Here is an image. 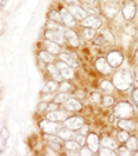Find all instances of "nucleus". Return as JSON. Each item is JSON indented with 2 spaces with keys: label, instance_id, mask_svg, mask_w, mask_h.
<instances>
[{
  "label": "nucleus",
  "instance_id": "1",
  "mask_svg": "<svg viewBox=\"0 0 138 156\" xmlns=\"http://www.w3.org/2000/svg\"><path fill=\"white\" fill-rule=\"evenodd\" d=\"M133 80H134V77L131 76V73H130V71H127V69H120V71H118L116 73L113 75V84L115 87L118 88V90H129L130 87L133 86Z\"/></svg>",
  "mask_w": 138,
  "mask_h": 156
},
{
  "label": "nucleus",
  "instance_id": "2",
  "mask_svg": "<svg viewBox=\"0 0 138 156\" xmlns=\"http://www.w3.org/2000/svg\"><path fill=\"white\" fill-rule=\"evenodd\" d=\"M113 115L120 118V119H130L133 115H134V108H133V105L130 102L123 101V102L116 104Z\"/></svg>",
  "mask_w": 138,
  "mask_h": 156
},
{
  "label": "nucleus",
  "instance_id": "3",
  "mask_svg": "<svg viewBox=\"0 0 138 156\" xmlns=\"http://www.w3.org/2000/svg\"><path fill=\"white\" fill-rule=\"evenodd\" d=\"M65 28L64 29H47V32H46V39H48V40H53L55 41V43L58 44H62L65 40V33H64Z\"/></svg>",
  "mask_w": 138,
  "mask_h": 156
},
{
  "label": "nucleus",
  "instance_id": "4",
  "mask_svg": "<svg viewBox=\"0 0 138 156\" xmlns=\"http://www.w3.org/2000/svg\"><path fill=\"white\" fill-rule=\"evenodd\" d=\"M57 66H58V69L61 71V75H62V77L64 79H66V80H71V79H73V76H75V73H73V66H71L69 64H66L65 61H59V62H57Z\"/></svg>",
  "mask_w": 138,
  "mask_h": 156
},
{
  "label": "nucleus",
  "instance_id": "5",
  "mask_svg": "<svg viewBox=\"0 0 138 156\" xmlns=\"http://www.w3.org/2000/svg\"><path fill=\"white\" fill-rule=\"evenodd\" d=\"M106 59L109 61V64L112 65V68H119L123 64V54L120 51H111L106 57Z\"/></svg>",
  "mask_w": 138,
  "mask_h": 156
},
{
  "label": "nucleus",
  "instance_id": "6",
  "mask_svg": "<svg viewBox=\"0 0 138 156\" xmlns=\"http://www.w3.org/2000/svg\"><path fill=\"white\" fill-rule=\"evenodd\" d=\"M59 12H61V17H62V22H64L66 27L73 28L75 25H76V21H75L76 18H75V15L72 14L69 9H61Z\"/></svg>",
  "mask_w": 138,
  "mask_h": 156
},
{
  "label": "nucleus",
  "instance_id": "7",
  "mask_svg": "<svg viewBox=\"0 0 138 156\" xmlns=\"http://www.w3.org/2000/svg\"><path fill=\"white\" fill-rule=\"evenodd\" d=\"M65 126L69 127L71 130H80L83 126H84V119L80 118V116H72V118L66 119L65 120Z\"/></svg>",
  "mask_w": 138,
  "mask_h": 156
},
{
  "label": "nucleus",
  "instance_id": "8",
  "mask_svg": "<svg viewBox=\"0 0 138 156\" xmlns=\"http://www.w3.org/2000/svg\"><path fill=\"white\" fill-rule=\"evenodd\" d=\"M82 25L84 28H94V29H98V28L102 25V21H101L97 15H87V17L82 21Z\"/></svg>",
  "mask_w": 138,
  "mask_h": 156
},
{
  "label": "nucleus",
  "instance_id": "9",
  "mask_svg": "<svg viewBox=\"0 0 138 156\" xmlns=\"http://www.w3.org/2000/svg\"><path fill=\"white\" fill-rule=\"evenodd\" d=\"M40 129L43 130L44 133H48V134H54V133H58L59 130V124L57 122L53 120H43L40 122Z\"/></svg>",
  "mask_w": 138,
  "mask_h": 156
},
{
  "label": "nucleus",
  "instance_id": "10",
  "mask_svg": "<svg viewBox=\"0 0 138 156\" xmlns=\"http://www.w3.org/2000/svg\"><path fill=\"white\" fill-rule=\"evenodd\" d=\"M64 33H65V40H66V43L69 44L71 47H77V46H79V37H77V35L71 28L69 27L65 28Z\"/></svg>",
  "mask_w": 138,
  "mask_h": 156
},
{
  "label": "nucleus",
  "instance_id": "11",
  "mask_svg": "<svg viewBox=\"0 0 138 156\" xmlns=\"http://www.w3.org/2000/svg\"><path fill=\"white\" fill-rule=\"evenodd\" d=\"M59 58L62 61H65L66 64H69L71 66H73V68H79V59L75 54L69 53V51H64V53L59 54Z\"/></svg>",
  "mask_w": 138,
  "mask_h": 156
},
{
  "label": "nucleus",
  "instance_id": "12",
  "mask_svg": "<svg viewBox=\"0 0 138 156\" xmlns=\"http://www.w3.org/2000/svg\"><path fill=\"white\" fill-rule=\"evenodd\" d=\"M104 12L108 18H115L118 15L119 12V7H118V3H115V2H109V3H105L104 4Z\"/></svg>",
  "mask_w": 138,
  "mask_h": 156
},
{
  "label": "nucleus",
  "instance_id": "13",
  "mask_svg": "<svg viewBox=\"0 0 138 156\" xmlns=\"http://www.w3.org/2000/svg\"><path fill=\"white\" fill-rule=\"evenodd\" d=\"M95 68H97L98 71L101 72V73L108 75V73H111V71H112V65L109 64L108 59H105V58H98L97 61H95Z\"/></svg>",
  "mask_w": 138,
  "mask_h": 156
},
{
  "label": "nucleus",
  "instance_id": "14",
  "mask_svg": "<svg viewBox=\"0 0 138 156\" xmlns=\"http://www.w3.org/2000/svg\"><path fill=\"white\" fill-rule=\"evenodd\" d=\"M123 15L124 18H126L127 21H131L133 18L135 17V12H137V7H135V4L133 3V2H127L126 4H124L123 7Z\"/></svg>",
  "mask_w": 138,
  "mask_h": 156
},
{
  "label": "nucleus",
  "instance_id": "15",
  "mask_svg": "<svg viewBox=\"0 0 138 156\" xmlns=\"http://www.w3.org/2000/svg\"><path fill=\"white\" fill-rule=\"evenodd\" d=\"M44 138H46V141L48 142V145H50L51 148H53L54 151H59L61 149V137H55L53 136V134H48V133H44Z\"/></svg>",
  "mask_w": 138,
  "mask_h": 156
},
{
  "label": "nucleus",
  "instance_id": "16",
  "mask_svg": "<svg viewBox=\"0 0 138 156\" xmlns=\"http://www.w3.org/2000/svg\"><path fill=\"white\" fill-rule=\"evenodd\" d=\"M64 105H65V109H66V111H71V112L72 111L76 112V111H80V109H82V102H80L77 98H75V97L73 98L69 97L64 102Z\"/></svg>",
  "mask_w": 138,
  "mask_h": 156
},
{
  "label": "nucleus",
  "instance_id": "17",
  "mask_svg": "<svg viewBox=\"0 0 138 156\" xmlns=\"http://www.w3.org/2000/svg\"><path fill=\"white\" fill-rule=\"evenodd\" d=\"M69 10H71V12L75 15L76 20L83 21L86 17H87V11H86V10L83 9V6H80V4H73V6L69 7Z\"/></svg>",
  "mask_w": 138,
  "mask_h": 156
},
{
  "label": "nucleus",
  "instance_id": "18",
  "mask_svg": "<svg viewBox=\"0 0 138 156\" xmlns=\"http://www.w3.org/2000/svg\"><path fill=\"white\" fill-rule=\"evenodd\" d=\"M100 144H101V140L98 138L97 134H88L87 145H88V148H91V151H93V152L100 151Z\"/></svg>",
  "mask_w": 138,
  "mask_h": 156
},
{
  "label": "nucleus",
  "instance_id": "19",
  "mask_svg": "<svg viewBox=\"0 0 138 156\" xmlns=\"http://www.w3.org/2000/svg\"><path fill=\"white\" fill-rule=\"evenodd\" d=\"M118 126L120 130H126V131H134L137 129V123L134 120H130V119H120Z\"/></svg>",
  "mask_w": 138,
  "mask_h": 156
},
{
  "label": "nucleus",
  "instance_id": "20",
  "mask_svg": "<svg viewBox=\"0 0 138 156\" xmlns=\"http://www.w3.org/2000/svg\"><path fill=\"white\" fill-rule=\"evenodd\" d=\"M47 119L53 122H65L66 120V113L62 112V111H50L47 113Z\"/></svg>",
  "mask_w": 138,
  "mask_h": 156
},
{
  "label": "nucleus",
  "instance_id": "21",
  "mask_svg": "<svg viewBox=\"0 0 138 156\" xmlns=\"http://www.w3.org/2000/svg\"><path fill=\"white\" fill-rule=\"evenodd\" d=\"M47 71L50 72V75L53 76V79L57 80V82H61V80L64 79V77H62V75H61V71H59L58 66H57V64L55 65L48 64L47 65Z\"/></svg>",
  "mask_w": 138,
  "mask_h": 156
},
{
  "label": "nucleus",
  "instance_id": "22",
  "mask_svg": "<svg viewBox=\"0 0 138 156\" xmlns=\"http://www.w3.org/2000/svg\"><path fill=\"white\" fill-rule=\"evenodd\" d=\"M44 46H46V50L47 51H50L51 54H59L61 53V47H59V44L58 43H55V41H53V40H46L44 41Z\"/></svg>",
  "mask_w": 138,
  "mask_h": 156
},
{
  "label": "nucleus",
  "instance_id": "23",
  "mask_svg": "<svg viewBox=\"0 0 138 156\" xmlns=\"http://www.w3.org/2000/svg\"><path fill=\"white\" fill-rule=\"evenodd\" d=\"M101 145H102V147H106V148H111V149H116V148H118L116 140H113L109 136H104L102 138H101Z\"/></svg>",
  "mask_w": 138,
  "mask_h": 156
},
{
  "label": "nucleus",
  "instance_id": "24",
  "mask_svg": "<svg viewBox=\"0 0 138 156\" xmlns=\"http://www.w3.org/2000/svg\"><path fill=\"white\" fill-rule=\"evenodd\" d=\"M58 136L61 137L62 140H65V141H66V140H71L72 138V136H73V130H71L69 129V127H61V129L58 130Z\"/></svg>",
  "mask_w": 138,
  "mask_h": 156
},
{
  "label": "nucleus",
  "instance_id": "25",
  "mask_svg": "<svg viewBox=\"0 0 138 156\" xmlns=\"http://www.w3.org/2000/svg\"><path fill=\"white\" fill-rule=\"evenodd\" d=\"M39 58L43 62H46V64H51V62L54 61V54H51L50 51H47V50H43L39 53Z\"/></svg>",
  "mask_w": 138,
  "mask_h": 156
},
{
  "label": "nucleus",
  "instance_id": "26",
  "mask_svg": "<svg viewBox=\"0 0 138 156\" xmlns=\"http://www.w3.org/2000/svg\"><path fill=\"white\" fill-rule=\"evenodd\" d=\"M57 90H59V84L57 80L48 82L47 84H46V87H44V93H54V91H57Z\"/></svg>",
  "mask_w": 138,
  "mask_h": 156
},
{
  "label": "nucleus",
  "instance_id": "27",
  "mask_svg": "<svg viewBox=\"0 0 138 156\" xmlns=\"http://www.w3.org/2000/svg\"><path fill=\"white\" fill-rule=\"evenodd\" d=\"M126 147L129 148L130 151H138V138L130 137V138L126 141Z\"/></svg>",
  "mask_w": 138,
  "mask_h": 156
},
{
  "label": "nucleus",
  "instance_id": "28",
  "mask_svg": "<svg viewBox=\"0 0 138 156\" xmlns=\"http://www.w3.org/2000/svg\"><path fill=\"white\" fill-rule=\"evenodd\" d=\"M113 83L108 82V80H104V82H101V88H102V91H105L106 94H111L112 91H113Z\"/></svg>",
  "mask_w": 138,
  "mask_h": 156
},
{
  "label": "nucleus",
  "instance_id": "29",
  "mask_svg": "<svg viewBox=\"0 0 138 156\" xmlns=\"http://www.w3.org/2000/svg\"><path fill=\"white\" fill-rule=\"evenodd\" d=\"M83 9H84L90 15H98L100 14V10L97 9V6H93V4H84L83 3Z\"/></svg>",
  "mask_w": 138,
  "mask_h": 156
},
{
  "label": "nucleus",
  "instance_id": "30",
  "mask_svg": "<svg viewBox=\"0 0 138 156\" xmlns=\"http://www.w3.org/2000/svg\"><path fill=\"white\" fill-rule=\"evenodd\" d=\"M83 35H84V39H87V40H91V39H94L95 36V29L94 28H84V30H83Z\"/></svg>",
  "mask_w": 138,
  "mask_h": 156
},
{
  "label": "nucleus",
  "instance_id": "31",
  "mask_svg": "<svg viewBox=\"0 0 138 156\" xmlns=\"http://www.w3.org/2000/svg\"><path fill=\"white\" fill-rule=\"evenodd\" d=\"M65 147L68 148V151H77V149H79V142H77V141H71V140H66Z\"/></svg>",
  "mask_w": 138,
  "mask_h": 156
},
{
  "label": "nucleus",
  "instance_id": "32",
  "mask_svg": "<svg viewBox=\"0 0 138 156\" xmlns=\"http://www.w3.org/2000/svg\"><path fill=\"white\" fill-rule=\"evenodd\" d=\"M69 98V95L66 94V93H62V91H59V94L57 95V97H54V102H57V104H64L65 101Z\"/></svg>",
  "mask_w": 138,
  "mask_h": 156
},
{
  "label": "nucleus",
  "instance_id": "33",
  "mask_svg": "<svg viewBox=\"0 0 138 156\" xmlns=\"http://www.w3.org/2000/svg\"><path fill=\"white\" fill-rule=\"evenodd\" d=\"M90 101L93 104H100V102H102V97H101L100 93L94 91V93H91L90 94Z\"/></svg>",
  "mask_w": 138,
  "mask_h": 156
},
{
  "label": "nucleus",
  "instance_id": "34",
  "mask_svg": "<svg viewBox=\"0 0 138 156\" xmlns=\"http://www.w3.org/2000/svg\"><path fill=\"white\" fill-rule=\"evenodd\" d=\"M98 152H100L101 156H113V155H116V153H115V149H111V148H106V147H102Z\"/></svg>",
  "mask_w": 138,
  "mask_h": 156
},
{
  "label": "nucleus",
  "instance_id": "35",
  "mask_svg": "<svg viewBox=\"0 0 138 156\" xmlns=\"http://www.w3.org/2000/svg\"><path fill=\"white\" fill-rule=\"evenodd\" d=\"M130 131H126V130H122V131H119V134H118V140L120 142H126L127 140L130 138V134H129Z\"/></svg>",
  "mask_w": 138,
  "mask_h": 156
},
{
  "label": "nucleus",
  "instance_id": "36",
  "mask_svg": "<svg viewBox=\"0 0 138 156\" xmlns=\"http://www.w3.org/2000/svg\"><path fill=\"white\" fill-rule=\"evenodd\" d=\"M47 28L48 29H64V28L59 25V22H57V21H54V20H50L47 22Z\"/></svg>",
  "mask_w": 138,
  "mask_h": 156
},
{
  "label": "nucleus",
  "instance_id": "37",
  "mask_svg": "<svg viewBox=\"0 0 138 156\" xmlns=\"http://www.w3.org/2000/svg\"><path fill=\"white\" fill-rule=\"evenodd\" d=\"M102 104H104L105 106H111V105H113V104H115L113 97H112V95H105V97H102Z\"/></svg>",
  "mask_w": 138,
  "mask_h": 156
},
{
  "label": "nucleus",
  "instance_id": "38",
  "mask_svg": "<svg viewBox=\"0 0 138 156\" xmlns=\"http://www.w3.org/2000/svg\"><path fill=\"white\" fill-rule=\"evenodd\" d=\"M50 20H54L57 22H62V17L59 11H51L50 12Z\"/></svg>",
  "mask_w": 138,
  "mask_h": 156
},
{
  "label": "nucleus",
  "instance_id": "39",
  "mask_svg": "<svg viewBox=\"0 0 138 156\" xmlns=\"http://www.w3.org/2000/svg\"><path fill=\"white\" fill-rule=\"evenodd\" d=\"M7 138H9V130L7 127H2V147L6 144Z\"/></svg>",
  "mask_w": 138,
  "mask_h": 156
},
{
  "label": "nucleus",
  "instance_id": "40",
  "mask_svg": "<svg viewBox=\"0 0 138 156\" xmlns=\"http://www.w3.org/2000/svg\"><path fill=\"white\" fill-rule=\"evenodd\" d=\"M71 88H72V86L68 82H62L61 84H59V91H62V93H68Z\"/></svg>",
  "mask_w": 138,
  "mask_h": 156
},
{
  "label": "nucleus",
  "instance_id": "41",
  "mask_svg": "<svg viewBox=\"0 0 138 156\" xmlns=\"http://www.w3.org/2000/svg\"><path fill=\"white\" fill-rule=\"evenodd\" d=\"M118 155L126 156V155H131V153H130V149L127 147H122V148H118Z\"/></svg>",
  "mask_w": 138,
  "mask_h": 156
},
{
  "label": "nucleus",
  "instance_id": "42",
  "mask_svg": "<svg viewBox=\"0 0 138 156\" xmlns=\"http://www.w3.org/2000/svg\"><path fill=\"white\" fill-rule=\"evenodd\" d=\"M94 43L95 44H104V43H106V39H105V36H95L94 37Z\"/></svg>",
  "mask_w": 138,
  "mask_h": 156
},
{
  "label": "nucleus",
  "instance_id": "43",
  "mask_svg": "<svg viewBox=\"0 0 138 156\" xmlns=\"http://www.w3.org/2000/svg\"><path fill=\"white\" fill-rule=\"evenodd\" d=\"M80 155L90 156V155H93V151H91V148H82V149H80Z\"/></svg>",
  "mask_w": 138,
  "mask_h": 156
},
{
  "label": "nucleus",
  "instance_id": "44",
  "mask_svg": "<svg viewBox=\"0 0 138 156\" xmlns=\"http://www.w3.org/2000/svg\"><path fill=\"white\" fill-rule=\"evenodd\" d=\"M76 141L79 142V144L84 145L86 142H87V138H86V137H84V134H80V136H77V137H76Z\"/></svg>",
  "mask_w": 138,
  "mask_h": 156
},
{
  "label": "nucleus",
  "instance_id": "45",
  "mask_svg": "<svg viewBox=\"0 0 138 156\" xmlns=\"http://www.w3.org/2000/svg\"><path fill=\"white\" fill-rule=\"evenodd\" d=\"M80 2H83L84 4H93V6L98 4V0H80Z\"/></svg>",
  "mask_w": 138,
  "mask_h": 156
},
{
  "label": "nucleus",
  "instance_id": "46",
  "mask_svg": "<svg viewBox=\"0 0 138 156\" xmlns=\"http://www.w3.org/2000/svg\"><path fill=\"white\" fill-rule=\"evenodd\" d=\"M104 36H105V39L108 37L109 43H112V41H113V37H112V35L109 33V30H104Z\"/></svg>",
  "mask_w": 138,
  "mask_h": 156
},
{
  "label": "nucleus",
  "instance_id": "47",
  "mask_svg": "<svg viewBox=\"0 0 138 156\" xmlns=\"http://www.w3.org/2000/svg\"><path fill=\"white\" fill-rule=\"evenodd\" d=\"M47 108H48V102L39 104V109H40V111H47Z\"/></svg>",
  "mask_w": 138,
  "mask_h": 156
},
{
  "label": "nucleus",
  "instance_id": "48",
  "mask_svg": "<svg viewBox=\"0 0 138 156\" xmlns=\"http://www.w3.org/2000/svg\"><path fill=\"white\" fill-rule=\"evenodd\" d=\"M133 100H134L135 104H138V88H135L134 93H133Z\"/></svg>",
  "mask_w": 138,
  "mask_h": 156
},
{
  "label": "nucleus",
  "instance_id": "49",
  "mask_svg": "<svg viewBox=\"0 0 138 156\" xmlns=\"http://www.w3.org/2000/svg\"><path fill=\"white\" fill-rule=\"evenodd\" d=\"M66 4H69V6H73V4H79V0H64Z\"/></svg>",
  "mask_w": 138,
  "mask_h": 156
},
{
  "label": "nucleus",
  "instance_id": "50",
  "mask_svg": "<svg viewBox=\"0 0 138 156\" xmlns=\"http://www.w3.org/2000/svg\"><path fill=\"white\" fill-rule=\"evenodd\" d=\"M87 130H88V127H87V126H86V124H84V126H83L82 129L79 130V131H80V134H86V133H87Z\"/></svg>",
  "mask_w": 138,
  "mask_h": 156
},
{
  "label": "nucleus",
  "instance_id": "51",
  "mask_svg": "<svg viewBox=\"0 0 138 156\" xmlns=\"http://www.w3.org/2000/svg\"><path fill=\"white\" fill-rule=\"evenodd\" d=\"M76 95L77 97H84V91H83V90H79V91L76 93Z\"/></svg>",
  "mask_w": 138,
  "mask_h": 156
},
{
  "label": "nucleus",
  "instance_id": "52",
  "mask_svg": "<svg viewBox=\"0 0 138 156\" xmlns=\"http://www.w3.org/2000/svg\"><path fill=\"white\" fill-rule=\"evenodd\" d=\"M134 80H138V68L134 69Z\"/></svg>",
  "mask_w": 138,
  "mask_h": 156
},
{
  "label": "nucleus",
  "instance_id": "53",
  "mask_svg": "<svg viewBox=\"0 0 138 156\" xmlns=\"http://www.w3.org/2000/svg\"><path fill=\"white\" fill-rule=\"evenodd\" d=\"M135 61H137V62H138V50H137V51H135Z\"/></svg>",
  "mask_w": 138,
  "mask_h": 156
},
{
  "label": "nucleus",
  "instance_id": "54",
  "mask_svg": "<svg viewBox=\"0 0 138 156\" xmlns=\"http://www.w3.org/2000/svg\"><path fill=\"white\" fill-rule=\"evenodd\" d=\"M4 3H6V0H2V7H4Z\"/></svg>",
  "mask_w": 138,
  "mask_h": 156
},
{
  "label": "nucleus",
  "instance_id": "55",
  "mask_svg": "<svg viewBox=\"0 0 138 156\" xmlns=\"http://www.w3.org/2000/svg\"><path fill=\"white\" fill-rule=\"evenodd\" d=\"M137 37H138V30H137Z\"/></svg>",
  "mask_w": 138,
  "mask_h": 156
},
{
  "label": "nucleus",
  "instance_id": "56",
  "mask_svg": "<svg viewBox=\"0 0 138 156\" xmlns=\"http://www.w3.org/2000/svg\"><path fill=\"white\" fill-rule=\"evenodd\" d=\"M135 155H138V152H137V153H135Z\"/></svg>",
  "mask_w": 138,
  "mask_h": 156
}]
</instances>
